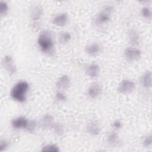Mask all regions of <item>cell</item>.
Returning <instances> with one entry per match:
<instances>
[{"instance_id":"obj_1","label":"cell","mask_w":152,"mask_h":152,"mask_svg":"<svg viewBox=\"0 0 152 152\" xmlns=\"http://www.w3.org/2000/svg\"><path fill=\"white\" fill-rule=\"evenodd\" d=\"M29 89V84L26 81L17 82L12 88L10 95L12 99L23 103L26 100V94Z\"/></svg>"},{"instance_id":"obj_2","label":"cell","mask_w":152,"mask_h":152,"mask_svg":"<svg viewBox=\"0 0 152 152\" xmlns=\"http://www.w3.org/2000/svg\"><path fill=\"white\" fill-rule=\"evenodd\" d=\"M37 44L43 52L50 53L54 48V42L51 33L48 30L40 32L37 38Z\"/></svg>"},{"instance_id":"obj_3","label":"cell","mask_w":152,"mask_h":152,"mask_svg":"<svg viewBox=\"0 0 152 152\" xmlns=\"http://www.w3.org/2000/svg\"><path fill=\"white\" fill-rule=\"evenodd\" d=\"M113 11V7L111 5H106L95 16L94 23L96 26L101 27L107 24L112 17Z\"/></svg>"},{"instance_id":"obj_4","label":"cell","mask_w":152,"mask_h":152,"mask_svg":"<svg viewBox=\"0 0 152 152\" xmlns=\"http://www.w3.org/2000/svg\"><path fill=\"white\" fill-rule=\"evenodd\" d=\"M135 88V83L128 79H125L121 81L118 86V91L122 94H129L134 91Z\"/></svg>"},{"instance_id":"obj_5","label":"cell","mask_w":152,"mask_h":152,"mask_svg":"<svg viewBox=\"0 0 152 152\" xmlns=\"http://www.w3.org/2000/svg\"><path fill=\"white\" fill-rule=\"evenodd\" d=\"M2 66L7 72L12 75L17 72V68L12 57L11 55H5L2 60Z\"/></svg>"},{"instance_id":"obj_6","label":"cell","mask_w":152,"mask_h":152,"mask_svg":"<svg viewBox=\"0 0 152 152\" xmlns=\"http://www.w3.org/2000/svg\"><path fill=\"white\" fill-rule=\"evenodd\" d=\"M124 56L129 61H135L138 60L141 56V51L135 47H128L124 52Z\"/></svg>"},{"instance_id":"obj_7","label":"cell","mask_w":152,"mask_h":152,"mask_svg":"<svg viewBox=\"0 0 152 152\" xmlns=\"http://www.w3.org/2000/svg\"><path fill=\"white\" fill-rule=\"evenodd\" d=\"M102 93V86L99 83H94L91 84L87 90L88 96L94 99L99 97Z\"/></svg>"},{"instance_id":"obj_8","label":"cell","mask_w":152,"mask_h":152,"mask_svg":"<svg viewBox=\"0 0 152 152\" xmlns=\"http://www.w3.org/2000/svg\"><path fill=\"white\" fill-rule=\"evenodd\" d=\"M102 46L97 42H91L85 46L86 53L91 56H96L102 52Z\"/></svg>"},{"instance_id":"obj_9","label":"cell","mask_w":152,"mask_h":152,"mask_svg":"<svg viewBox=\"0 0 152 152\" xmlns=\"http://www.w3.org/2000/svg\"><path fill=\"white\" fill-rule=\"evenodd\" d=\"M69 17L66 12H61L54 16L52 18V22L53 24L58 27H63L68 23Z\"/></svg>"},{"instance_id":"obj_10","label":"cell","mask_w":152,"mask_h":152,"mask_svg":"<svg viewBox=\"0 0 152 152\" xmlns=\"http://www.w3.org/2000/svg\"><path fill=\"white\" fill-rule=\"evenodd\" d=\"M100 70L99 65L95 63L88 64L85 68L86 74L91 78L97 77L100 74Z\"/></svg>"},{"instance_id":"obj_11","label":"cell","mask_w":152,"mask_h":152,"mask_svg":"<svg viewBox=\"0 0 152 152\" xmlns=\"http://www.w3.org/2000/svg\"><path fill=\"white\" fill-rule=\"evenodd\" d=\"M71 81L67 75H61L56 82V87L60 91H64L68 89L70 86Z\"/></svg>"},{"instance_id":"obj_12","label":"cell","mask_w":152,"mask_h":152,"mask_svg":"<svg viewBox=\"0 0 152 152\" xmlns=\"http://www.w3.org/2000/svg\"><path fill=\"white\" fill-rule=\"evenodd\" d=\"M29 121L25 116H18L11 121V125L15 129H26Z\"/></svg>"},{"instance_id":"obj_13","label":"cell","mask_w":152,"mask_h":152,"mask_svg":"<svg viewBox=\"0 0 152 152\" xmlns=\"http://www.w3.org/2000/svg\"><path fill=\"white\" fill-rule=\"evenodd\" d=\"M55 123L53 117L50 114L44 115L40 120V125L43 129L52 128Z\"/></svg>"},{"instance_id":"obj_14","label":"cell","mask_w":152,"mask_h":152,"mask_svg":"<svg viewBox=\"0 0 152 152\" xmlns=\"http://www.w3.org/2000/svg\"><path fill=\"white\" fill-rule=\"evenodd\" d=\"M87 132L93 136L97 135L100 132V126L96 121H92L87 124L86 126Z\"/></svg>"},{"instance_id":"obj_15","label":"cell","mask_w":152,"mask_h":152,"mask_svg":"<svg viewBox=\"0 0 152 152\" xmlns=\"http://www.w3.org/2000/svg\"><path fill=\"white\" fill-rule=\"evenodd\" d=\"M152 74L150 71H145L141 78V84L144 88H148L151 86Z\"/></svg>"},{"instance_id":"obj_16","label":"cell","mask_w":152,"mask_h":152,"mask_svg":"<svg viewBox=\"0 0 152 152\" xmlns=\"http://www.w3.org/2000/svg\"><path fill=\"white\" fill-rule=\"evenodd\" d=\"M43 9L40 5L34 6L31 10L30 17L33 21L39 20L43 15Z\"/></svg>"},{"instance_id":"obj_17","label":"cell","mask_w":152,"mask_h":152,"mask_svg":"<svg viewBox=\"0 0 152 152\" xmlns=\"http://www.w3.org/2000/svg\"><path fill=\"white\" fill-rule=\"evenodd\" d=\"M128 37L129 42L132 45H138L140 43V36L138 32L134 30L131 29L128 33Z\"/></svg>"},{"instance_id":"obj_18","label":"cell","mask_w":152,"mask_h":152,"mask_svg":"<svg viewBox=\"0 0 152 152\" xmlns=\"http://www.w3.org/2000/svg\"><path fill=\"white\" fill-rule=\"evenodd\" d=\"M107 142L110 145H116L119 142V137L116 131H112L107 136Z\"/></svg>"},{"instance_id":"obj_19","label":"cell","mask_w":152,"mask_h":152,"mask_svg":"<svg viewBox=\"0 0 152 152\" xmlns=\"http://www.w3.org/2000/svg\"><path fill=\"white\" fill-rule=\"evenodd\" d=\"M59 42L61 44H66L68 43L71 39V35L68 31L61 32L58 37Z\"/></svg>"},{"instance_id":"obj_20","label":"cell","mask_w":152,"mask_h":152,"mask_svg":"<svg viewBox=\"0 0 152 152\" xmlns=\"http://www.w3.org/2000/svg\"><path fill=\"white\" fill-rule=\"evenodd\" d=\"M54 133L58 135V136H61L64 134V126L59 122L57 123H54L53 126L52 127Z\"/></svg>"},{"instance_id":"obj_21","label":"cell","mask_w":152,"mask_h":152,"mask_svg":"<svg viewBox=\"0 0 152 152\" xmlns=\"http://www.w3.org/2000/svg\"><path fill=\"white\" fill-rule=\"evenodd\" d=\"M59 147L54 144H49L44 145L42 147L41 151H45V152H58L59 151Z\"/></svg>"},{"instance_id":"obj_22","label":"cell","mask_w":152,"mask_h":152,"mask_svg":"<svg viewBox=\"0 0 152 152\" xmlns=\"http://www.w3.org/2000/svg\"><path fill=\"white\" fill-rule=\"evenodd\" d=\"M141 14L144 18L147 20H151L152 17V12L151 9L148 7H143L141 10Z\"/></svg>"},{"instance_id":"obj_23","label":"cell","mask_w":152,"mask_h":152,"mask_svg":"<svg viewBox=\"0 0 152 152\" xmlns=\"http://www.w3.org/2000/svg\"><path fill=\"white\" fill-rule=\"evenodd\" d=\"M9 10L8 4L5 1H0V14L1 17H4L6 15Z\"/></svg>"},{"instance_id":"obj_24","label":"cell","mask_w":152,"mask_h":152,"mask_svg":"<svg viewBox=\"0 0 152 152\" xmlns=\"http://www.w3.org/2000/svg\"><path fill=\"white\" fill-rule=\"evenodd\" d=\"M66 96L62 91L58 90L55 94V99L57 102L62 103L66 100Z\"/></svg>"},{"instance_id":"obj_25","label":"cell","mask_w":152,"mask_h":152,"mask_svg":"<svg viewBox=\"0 0 152 152\" xmlns=\"http://www.w3.org/2000/svg\"><path fill=\"white\" fill-rule=\"evenodd\" d=\"M37 125V123L36 122V121H34V120L29 121L28 124L27 125L26 129L30 132H33L35 131V129H36Z\"/></svg>"},{"instance_id":"obj_26","label":"cell","mask_w":152,"mask_h":152,"mask_svg":"<svg viewBox=\"0 0 152 152\" xmlns=\"http://www.w3.org/2000/svg\"><path fill=\"white\" fill-rule=\"evenodd\" d=\"M144 146L145 147H149L152 144V136L151 134L147 135L143 139L142 141Z\"/></svg>"},{"instance_id":"obj_27","label":"cell","mask_w":152,"mask_h":152,"mask_svg":"<svg viewBox=\"0 0 152 152\" xmlns=\"http://www.w3.org/2000/svg\"><path fill=\"white\" fill-rule=\"evenodd\" d=\"M9 142L6 140H1L0 141V151H5L9 147Z\"/></svg>"},{"instance_id":"obj_28","label":"cell","mask_w":152,"mask_h":152,"mask_svg":"<svg viewBox=\"0 0 152 152\" xmlns=\"http://www.w3.org/2000/svg\"><path fill=\"white\" fill-rule=\"evenodd\" d=\"M112 126L115 129H119L122 127V124L120 121L116 120L112 124Z\"/></svg>"}]
</instances>
